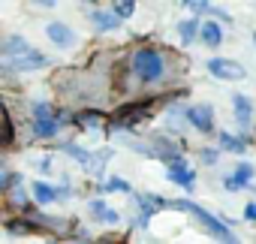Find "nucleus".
<instances>
[{
    "instance_id": "obj_1",
    "label": "nucleus",
    "mask_w": 256,
    "mask_h": 244,
    "mask_svg": "<svg viewBox=\"0 0 256 244\" xmlns=\"http://www.w3.org/2000/svg\"><path fill=\"white\" fill-rule=\"evenodd\" d=\"M0 54H4V70L6 72H34V70L48 66V58L42 52H36L22 36H6L4 46H0Z\"/></svg>"
},
{
    "instance_id": "obj_13",
    "label": "nucleus",
    "mask_w": 256,
    "mask_h": 244,
    "mask_svg": "<svg viewBox=\"0 0 256 244\" xmlns=\"http://www.w3.org/2000/svg\"><path fill=\"white\" fill-rule=\"evenodd\" d=\"M199 36H202V42H205L208 48H217V46L223 42V28H220L217 22H205V24H202V34H199Z\"/></svg>"
},
{
    "instance_id": "obj_18",
    "label": "nucleus",
    "mask_w": 256,
    "mask_h": 244,
    "mask_svg": "<svg viewBox=\"0 0 256 244\" xmlns=\"http://www.w3.org/2000/svg\"><path fill=\"white\" fill-rule=\"evenodd\" d=\"M106 190L108 193H130V184H126L124 178H108L106 181Z\"/></svg>"
},
{
    "instance_id": "obj_24",
    "label": "nucleus",
    "mask_w": 256,
    "mask_h": 244,
    "mask_svg": "<svg viewBox=\"0 0 256 244\" xmlns=\"http://www.w3.org/2000/svg\"><path fill=\"white\" fill-rule=\"evenodd\" d=\"M253 46H256V34H253Z\"/></svg>"
},
{
    "instance_id": "obj_9",
    "label": "nucleus",
    "mask_w": 256,
    "mask_h": 244,
    "mask_svg": "<svg viewBox=\"0 0 256 244\" xmlns=\"http://www.w3.org/2000/svg\"><path fill=\"white\" fill-rule=\"evenodd\" d=\"M90 22H94V28H96V30H102V34H108V30H118V28H120V18H118L114 12H106V10H94V12H90Z\"/></svg>"
},
{
    "instance_id": "obj_5",
    "label": "nucleus",
    "mask_w": 256,
    "mask_h": 244,
    "mask_svg": "<svg viewBox=\"0 0 256 244\" xmlns=\"http://www.w3.org/2000/svg\"><path fill=\"white\" fill-rule=\"evenodd\" d=\"M205 66H208V72H211L214 78H220V82H241V78L247 76V70H244L238 60H232V58H211Z\"/></svg>"
},
{
    "instance_id": "obj_6",
    "label": "nucleus",
    "mask_w": 256,
    "mask_h": 244,
    "mask_svg": "<svg viewBox=\"0 0 256 244\" xmlns=\"http://www.w3.org/2000/svg\"><path fill=\"white\" fill-rule=\"evenodd\" d=\"M46 36H48V42H52L54 48H60V52L76 48V42H78V34H76L70 24H64V22H48V24H46Z\"/></svg>"
},
{
    "instance_id": "obj_11",
    "label": "nucleus",
    "mask_w": 256,
    "mask_h": 244,
    "mask_svg": "<svg viewBox=\"0 0 256 244\" xmlns=\"http://www.w3.org/2000/svg\"><path fill=\"white\" fill-rule=\"evenodd\" d=\"M217 145H220L223 151H232V154H244V151H247V139H238V136H232V133H226V130L217 133Z\"/></svg>"
},
{
    "instance_id": "obj_22",
    "label": "nucleus",
    "mask_w": 256,
    "mask_h": 244,
    "mask_svg": "<svg viewBox=\"0 0 256 244\" xmlns=\"http://www.w3.org/2000/svg\"><path fill=\"white\" fill-rule=\"evenodd\" d=\"M223 187H226L229 193H235V190H241V187L235 184V178H232V175H229V178H223Z\"/></svg>"
},
{
    "instance_id": "obj_23",
    "label": "nucleus",
    "mask_w": 256,
    "mask_h": 244,
    "mask_svg": "<svg viewBox=\"0 0 256 244\" xmlns=\"http://www.w3.org/2000/svg\"><path fill=\"white\" fill-rule=\"evenodd\" d=\"M36 166H40V172H42V175H48V172H52V160H48V157H46V160H40Z\"/></svg>"
},
{
    "instance_id": "obj_21",
    "label": "nucleus",
    "mask_w": 256,
    "mask_h": 244,
    "mask_svg": "<svg viewBox=\"0 0 256 244\" xmlns=\"http://www.w3.org/2000/svg\"><path fill=\"white\" fill-rule=\"evenodd\" d=\"M244 220H256V202H247L244 205Z\"/></svg>"
},
{
    "instance_id": "obj_8",
    "label": "nucleus",
    "mask_w": 256,
    "mask_h": 244,
    "mask_svg": "<svg viewBox=\"0 0 256 244\" xmlns=\"http://www.w3.org/2000/svg\"><path fill=\"white\" fill-rule=\"evenodd\" d=\"M166 178H169V184H178L184 190H193L196 187V172L187 166V160H181L175 166H166Z\"/></svg>"
},
{
    "instance_id": "obj_14",
    "label": "nucleus",
    "mask_w": 256,
    "mask_h": 244,
    "mask_svg": "<svg viewBox=\"0 0 256 244\" xmlns=\"http://www.w3.org/2000/svg\"><path fill=\"white\" fill-rule=\"evenodd\" d=\"M178 34H181V42L190 46V42L196 40V34H202V24L196 22V16H193V18H184V22L178 24Z\"/></svg>"
},
{
    "instance_id": "obj_10",
    "label": "nucleus",
    "mask_w": 256,
    "mask_h": 244,
    "mask_svg": "<svg viewBox=\"0 0 256 244\" xmlns=\"http://www.w3.org/2000/svg\"><path fill=\"white\" fill-rule=\"evenodd\" d=\"M232 108H235V120H238L241 127H247V124H250V114H253L250 96H244V94H235V96H232Z\"/></svg>"
},
{
    "instance_id": "obj_25",
    "label": "nucleus",
    "mask_w": 256,
    "mask_h": 244,
    "mask_svg": "<svg viewBox=\"0 0 256 244\" xmlns=\"http://www.w3.org/2000/svg\"><path fill=\"white\" fill-rule=\"evenodd\" d=\"M100 244H108V241H100Z\"/></svg>"
},
{
    "instance_id": "obj_12",
    "label": "nucleus",
    "mask_w": 256,
    "mask_h": 244,
    "mask_svg": "<svg viewBox=\"0 0 256 244\" xmlns=\"http://www.w3.org/2000/svg\"><path fill=\"white\" fill-rule=\"evenodd\" d=\"M90 217L100 220V223H118V220H120V214L112 211L102 199H94V202H90Z\"/></svg>"
},
{
    "instance_id": "obj_2",
    "label": "nucleus",
    "mask_w": 256,
    "mask_h": 244,
    "mask_svg": "<svg viewBox=\"0 0 256 244\" xmlns=\"http://www.w3.org/2000/svg\"><path fill=\"white\" fill-rule=\"evenodd\" d=\"M130 66H133V76H136L142 84H160V82L166 78V58H163L157 48H151V46L136 48Z\"/></svg>"
},
{
    "instance_id": "obj_3",
    "label": "nucleus",
    "mask_w": 256,
    "mask_h": 244,
    "mask_svg": "<svg viewBox=\"0 0 256 244\" xmlns=\"http://www.w3.org/2000/svg\"><path fill=\"white\" fill-rule=\"evenodd\" d=\"M169 208L190 211L193 217H199V223H202V226H205V229H208L214 238H220L223 244H238V241H235V235L229 232V226H226V223H220L217 217H211V214H208L202 205H196V202H190V199H172V202H169Z\"/></svg>"
},
{
    "instance_id": "obj_16",
    "label": "nucleus",
    "mask_w": 256,
    "mask_h": 244,
    "mask_svg": "<svg viewBox=\"0 0 256 244\" xmlns=\"http://www.w3.org/2000/svg\"><path fill=\"white\" fill-rule=\"evenodd\" d=\"M232 178H235V184H238L241 190H244V187H250V178H253V166H250V163H238Z\"/></svg>"
},
{
    "instance_id": "obj_7",
    "label": "nucleus",
    "mask_w": 256,
    "mask_h": 244,
    "mask_svg": "<svg viewBox=\"0 0 256 244\" xmlns=\"http://www.w3.org/2000/svg\"><path fill=\"white\" fill-rule=\"evenodd\" d=\"M187 120L193 124V130H199V133H211V130H214V108H211L208 102L190 106V108H187Z\"/></svg>"
},
{
    "instance_id": "obj_17",
    "label": "nucleus",
    "mask_w": 256,
    "mask_h": 244,
    "mask_svg": "<svg viewBox=\"0 0 256 244\" xmlns=\"http://www.w3.org/2000/svg\"><path fill=\"white\" fill-rule=\"evenodd\" d=\"M112 12L124 22V18H130V16L136 12V4H133V0H124V4H114V6H112Z\"/></svg>"
},
{
    "instance_id": "obj_4",
    "label": "nucleus",
    "mask_w": 256,
    "mask_h": 244,
    "mask_svg": "<svg viewBox=\"0 0 256 244\" xmlns=\"http://www.w3.org/2000/svg\"><path fill=\"white\" fill-rule=\"evenodd\" d=\"M58 130H60V118L46 102H34V133L40 139H52L58 136Z\"/></svg>"
},
{
    "instance_id": "obj_19",
    "label": "nucleus",
    "mask_w": 256,
    "mask_h": 244,
    "mask_svg": "<svg viewBox=\"0 0 256 244\" xmlns=\"http://www.w3.org/2000/svg\"><path fill=\"white\" fill-rule=\"evenodd\" d=\"M199 157H202V163H205V166H214V163H217V157H220V151H217V148H202V151H199Z\"/></svg>"
},
{
    "instance_id": "obj_15",
    "label": "nucleus",
    "mask_w": 256,
    "mask_h": 244,
    "mask_svg": "<svg viewBox=\"0 0 256 244\" xmlns=\"http://www.w3.org/2000/svg\"><path fill=\"white\" fill-rule=\"evenodd\" d=\"M34 196H36L40 205H48V202H54L60 193H58L52 184H46V181H34Z\"/></svg>"
},
{
    "instance_id": "obj_20",
    "label": "nucleus",
    "mask_w": 256,
    "mask_h": 244,
    "mask_svg": "<svg viewBox=\"0 0 256 244\" xmlns=\"http://www.w3.org/2000/svg\"><path fill=\"white\" fill-rule=\"evenodd\" d=\"M10 199H12V205H28V193H24L22 187H12V193H10Z\"/></svg>"
}]
</instances>
